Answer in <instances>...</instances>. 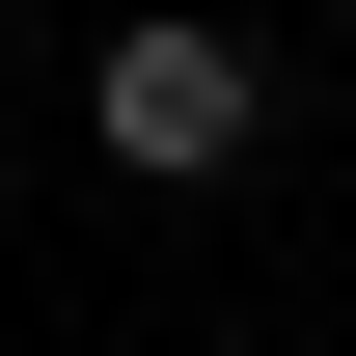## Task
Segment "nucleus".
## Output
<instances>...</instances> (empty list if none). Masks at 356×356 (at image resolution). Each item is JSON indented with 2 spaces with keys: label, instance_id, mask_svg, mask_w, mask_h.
<instances>
[{
  "label": "nucleus",
  "instance_id": "f03ea898",
  "mask_svg": "<svg viewBox=\"0 0 356 356\" xmlns=\"http://www.w3.org/2000/svg\"><path fill=\"white\" fill-rule=\"evenodd\" d=\"M0 28H28V0H0Z\"/></svg>",
  "mask_w": 356,
  "mask_h": 356
},
{
  "label": "nucleus",
  "instance_id": "f257e3e1",
  "mask_svg": "<svg viewBox=\"0 0 356 356\" xmlns=\"http://www.w3.org/2000/svg\"><path fill=\"white\" fill-rule=\"evenodd\" d=\"M83 110H110V165H137V192H220L247 137H274V83H247V28H192V0L83 55Z\"/></svg>",
  "mask_w": 356,
  "mask_h": 356
}]
</instances>
